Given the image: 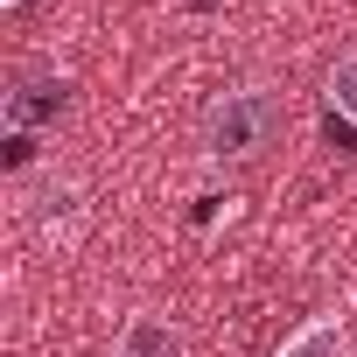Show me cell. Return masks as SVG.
<instances>
[{
  "mask_svg": "<svg viewBox=\"0 0 357 357\" xmlns=\"http://www.w3.org/2000/svg\"><path fill=\"white\" fill-rule=\"evenodd\" d=\"M197 140H204V161L211 168H252V161H266L287 140V105L266 84H231V91H218L204 105Z\"/></svg>",
  "mask_w": 357,
  "mask_h": 357,
  "instance_id": "obj_1",
  "label": "cell"
},
{
  "mask_svg": "<svg viewBox=\"0 0 357 357\" xmlns=\"http://www.w3.org/2000/svg\"><path fill=\"white\" fill-rule=\"evenodd\" d=\"M105 357H190V336H183V322L161 315V308H133L112 329V350Z\"/></svg>",
  "mask_w": 357,
  "mask_h": 357,
  "instance_id": "obj_2",
  "label": "cell"
},
{
  "mask_svg": "<svg viewBox=\"0 0 357 357\" xmlns=\"http://www.w3.org/2000/svg\"><path fill=\"white\" fill-rule=\"evenodd\" d=\"M273 357H357V336H350V322H343L336 308H322V315L294 322Z\"/></svg>",
  "mask_w": 357,
  "mask_h": 357,
  "instance_id": "obj_3",
  "label": "cell"
},
{
  "mask_svg": "<svg viewBox=\"0 0 357 357\" xmlns=\"http://www.w3.org/2000/svg\"><path fill=\"white\" fill-rule=\"evenodd\" d=\"M322 105L357 133V50H343V56L329 63V77H322Z\"/></svg>",
  "mask_w": 357,
  "mask_h": 357,
  "instance_id": "obj_4",
  "label": "cell"
},
{
  "mask_svg": "<svg viewBox=\"0 0 357 357\" xmlns=\"http://www.w3.org/2000/svg\"><path fill=\"white\" fill-rule=\"evenodd\" d=\"M15 8H29V0H0V15H15Z\"/></svg>",
  "mask_w": 357,
  "mask_h": 357,
  "instance_id": "obj_5",
  "label": "cell"
}]
</instances>
